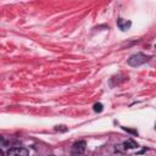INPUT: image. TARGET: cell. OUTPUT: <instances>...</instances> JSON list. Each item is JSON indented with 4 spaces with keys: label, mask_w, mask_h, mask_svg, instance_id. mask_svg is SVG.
Wrapping results in <instances>:
<instances>
[{
    "label": "cell",
    "mask_w": 156,
    "mask_h": 156,
    "mask_svg": "<svg viewBox=\"0 0 156 156\" xmlns=\"http://www.w3.org/2000/svg\"><path fill=\"white\" fill-rule=\"evenodd\" d=\"M146 61H147V57H146L144 54L138 52V54L132 55V56L128 58V65L132 66V67H138V66L145 63Z\"/></svg>",
    "instance_id": "1"
},
{
    "label": "cell",
    "mask_w": 156,
    "mask_h": 156,
    "mask_svg": "<svg viewBox=\"0 0 156 156\" xmlns=\"http://www.w3.org/2000/svg\"><path fill=\"white\" fill-rule=\"evenodd\" d=\"M7 156H29V152L24 147H11L7 151Z\"/></svg>",
    "instance_id": "2"
},
{
    "label": "cell",
    "mask_w": 156,
    "mask_h": 156,
    "mask_svg": "<svg viewBox=\"0 0 156 156\" xmlns=\"http://www.w3.org/2000/svg\"><path fill=\"white\" fill-rule=\"evenodd\" d=\"M123 147L124 149H135V147H138V144L133 139H128L123 143Z\"/></svg>",
    "instance_id": "5"
},
{
    "label": "cell",
    "mask_w": 156,
    "mask_h": 156,
    "mask_svg": "<svg viewBox=\"0 0 156 156\" xmlns=\"http://www.w3.org/2000/svg\"><path fill=\"white\" fill-rule=\"evenodd\" d=\"M117 26H118V28L121 30H128L130 28V26H132V22L130 21H127L124 18H119L117 21Z\"/></svg>",
    "instance_id": "4"
},
{
    "label": "cell",
    "mask_w": 156,
    "mask_h": 156,
    "mask_svg": "<svg viewBox=\"0 0 156 156\" xmlns=\"http://www.w3.org/2000/svg\"><path fill=\"white\" fill-rule=\"evenodd\" d=\"M123 130H126V132H128V133H130V134H133V135H138V132L134 130V129H129V128L123 127Z\"/></svg>",
    "instance_id": "7"
},
{
    "label": "cell",
    "mask_w": 156,
    "mask_h": 156,
    "mask_svg": "<svg viewBox=\"0 0 156 156\" xmlns=\"http://www.w3.org/2000/svg\"><path fill=\"white\" fill-rule=\"evenodd\" d=\"M155 128H156V126H155Z\"/></svg>",
    "instance_id": "9"
},
{
    "label": "cell",
    "mask_w": 156,
    "mask_h": 156,
    "mask_svg": "<svg viewBox=\"0 0 156 156\" xmlns=\"http://www.w3.org/2000/svg\"><path fill=\"white\" fill-rule=\"evenodd\" d=\"M55 129H56V130H62V132H66V130H67V128H66L65 126H57Z\"/></svg>",
    "instance_id": "8"
},
{
    "label": "cell",
    "mask_w": 156,
    "mask_h": 156,
    "mask_svg": "<svg viewBox=\"0 0 156 156\" xmlns=\"http://www.w3.org/2000/svg\"><path fill=\"white\" fill-rule=\"evenodd\" d=\"M85 146H87V143L84 141V140H80V141H77V143H74L73 144V146H72V151H73V154H83L84 151H85Z\"/></svg>",
    "instance_id": "3"
},
{
    "label": "cell",
    "mask_w": 156,
    "mask_h": 156,
    "mask_svg": "<svg viewBox=\"0 0 156 156\" xmlns=\"http://www.w3.org/2000/svg\"><path fill=\"white\" fill-rule=\"evenodd\" d=\"M102 108H104V106H102V104H100V102H96V104L94 105V111H95V112H101Z\"/></svg>",
    "instance_id": "6"
}]
</instances>
